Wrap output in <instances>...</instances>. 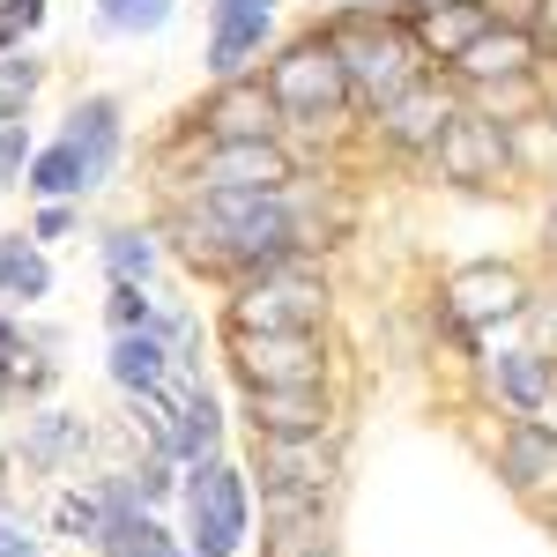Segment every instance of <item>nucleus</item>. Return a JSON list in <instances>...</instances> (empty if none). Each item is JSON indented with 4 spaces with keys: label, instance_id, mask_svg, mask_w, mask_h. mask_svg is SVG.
Listing matches in <instances>:
<instances>
[{
    "label": "nucleus",
    "instance_id": "1",
    "mask_svg": "<svg viewBox=\"0 0 557 557\" xmlns=\"http://www.w3.org/2000/svg\"><path fill=\"white\" fill-rule=\"evenodd\" d=\"M268 97H275V112H290V120H305V127L335 120V112L349 104V75H343V52H335V38L290 45V52L268 67Z\"/></svg>",
    "mask_w": 557,
    "mask_h": 557
},
{
    "label": "nucleus",
    "instance_id": "2",
    "mask_svg": "<svg viewBox=\"0 0 557 557\" xmlns=\"http://www.w3.org/2000/svg\"><path fill=\"white\" fill-rule=\"evenodd\" d=\"M335 52H343V75L357 97H401V89L417 83V38L409 30H394V23H364V15H349L343 30H335Z\"/></svg>",
    "mask_w": 557,
    "mask_h": 557
},
{
    "label": "nucleus",
    "instance_id": "3",
    "mask_svg": "<svg viewBox=\"0 0 557 557\" xmlns=\"http://www.w3.org/2000/svg\"><path fill=\"white\" fill-rule=\"evenodd\" d=\"M186 520H194V557H238L246 520H253V506H246V475L209 454V461L194 469V483H186Z\"/></svg>",
    "mask_w": 557,
    "mask_h": 557
},
{
    "label": "nucleus",
    "instance_id": "4",
    "mask_svg": "<svg viewBox=\"0 0 557 557\" xmlns=\"http://www.w3.org/2000/svg\"><path fill=\"white\" fill-rule=\"evenodd\" d=\"M320 312H327V290L298 275V268H260L253 283H246V298L231 305V327H260V335H312L320 327Z\"/></svg>",
    "mask_w": 557,
    "mask_h": 557
},
{
    "label": "nucleus",
    "instance_id": "5",
    "mask_svg": "<svg viewBox=\"0 0 557 557\" xmlns=\"http://www.w3.org/2000/svg\"><path fill=\"white\" fill-rule=\"evenodd\" d=\"M231 364L246 372V386H320L327 357L312 335H260V327H231Z\"/></svg>",
    "mask_w": 557,
    "mask_h": 557
},
{
    "label": "nucleus",
    "instance_id": "6",
    "mask_svg": "<svg viewBox=\"0 0 557 557\" xmlns=\"http://www.w3.org/2000/svg\"><path fill=\"white\" fill-rule=\"evenodd\" d=\"M260 483L275 506H320L335 483V454L320 438H260Z\"/></svg>",
    "mask_w": 557,
    "mask_h": 557
},
{
    "label": "nucleus",
    "instance_id": "7",
    "mask_svg": "<svg viewBox=\"0 0 557 557\" xmlns=\"http://www.w3.org/2000/svg\"><path fill=\"white\" fill-rule=\"evenodd\" d=\"M446 312H454L461 327H491V320H513V312H528V283H520V268L475 260V268H461V275L446 283Z\"/></svg>",
    "mask_w": 557,
    "mask_h": 557
},
{
    "label": "nucleus",
    "instance_id": "8",
    "mask_svg": "<svg viewBox=\"0 0 557 557\" xmlns=\"http://www.w3.org/2000/svg\"><path fill=\"white\" fill-rule=\"evenodd\" d=\"M283 178H290V157L253 134V141H215L209 164H201V186L209 194H283Z\"/></svg>",
    "mask_w": 557,
    "mask_h": 557
},
{
    "label": "nucleus",
    "instance_id": "9",
    "mask_svg": "<svg viewBox=\"0 0 557 557\" xmlns=\"http://www.w3.org/2000/svg\"><path fill=\"white\" fill-rule=\"evenodd\" d=\"M438 164H446V178H461V186H491V178L506 172V134H498V120L454 112L446 134H438Z\"/></svg>",
    "mask_w": 557,
    "mask_h": 557
},
{
    "label": "nucleus",
    "instance_id": "10",
    "mask_svg": "<svg viewBox=\"0 0 557 557\" xmlns=\"http://www.w3.org/2000/svg\"><path fill=\"white\" fill-rule=\"evenodd\" d=\"M260 438H320L327 431V394L320 386H246Z\"/></svg>",
    "mask_w": 557,
    "mask_h": 557
},
{
    "label": "nucleus",
    "instance_id": "11",
    "mask_svg": "<svg viewBox=\"0 0 557 557\" xmlns=\"http://www.w3.org/2000/svg\"><path fill=\"white\" fill-rule=\"evenodd\" d=\"M268 23H275V0H215V23H209V67L215 75H238L260 52Z\"/></svg>",
    "mask_w": 557,
    "mask_h": 557
},
{
    "label": "nucleus",
    "instance_id": "12",
    "mask_svg": "<svg viewBox=\"0 0 557 557\" xmlns=\"http://www.w3.org/2000/svg\"><path fill=\"white\" fill-rule=\"evenodd\" d=\"M446 97L417 75V83L401 89V97H386L380 104V127H386V141H401V149H438V134H446Z\"/></svg>",
    "mask_w": 557,
    "mask_h": 557
},
{
    "label": "nucleus",
    "instance_id": "13",
    "mask_svg": "<svg viewBox=\"0 0 557 557\" xmlns=\"http://www.w3.org/2000/svg\"><path fill=\"white\" fill-rule=\"evenodd\" d=\"M60 141H75L83 164H89V178L104 186L112 164H120V104H112V97H83V104L67 112V134H60Z\"/></svg>",
    "mask_w": 557,
    "mask_h": 557
},
{
    "label": "nucleus",
    "instance_id": "14",
    "mask_svg": "<svg viewBox=\"0 0 557 557\" xmlns=\"http://www.w3.org/2000/svg\"><path fill=\"white\" fill-rule=\"evenodd\" d=\"M498 469H506V483L513 491H557V431L550 424H520L513 438H506V454H498Z\"/></svg>",
    "mask_w": 557,
    "mask_h": 557
},
{
    "label": "nucleus",
    "instance_id": "15",
    "mask_svg": "<svg viewBox=\"0 0 557 557\" xmlns=\"http://www.w3.org/2000/svg\"><path fill=\"white\" fill-rule=\"evenodd\" d=\"M528 52H535V38L506 23V30H475L454 60H461V75H475V83H491V75H506V83H513L520 67H528Z\"/></svg>",
    "mask_w": 557,
    "mask_h": 557
},
{
    "label": "nucleus",
    "instance_id": "16",
    "mask_svg": "<svg viewBox=\"0 0 557 557\" xmlns=\"http://www.w3.org/2000/svg\"><path fill=\"white\" fill-rule=\"evenodd\" d=\"M268 127H275V97L253 89V83H231L209 104V134L215 141H253V134H268Z\"/></svg>",
    "mask_w": 557,
    "mask_h": 557
},
{
    "label": "nucleus",
    "instance_id": "17",
    "mask_svg": "<svg viewBox=\"0 0 557 557\" xmlns=\"http://www.w3.org/2000/svg\"><path fill=\"white\" fill-rule=\"evenodd\" d=\"M112 380L127 394H157L164 386V327H127L112 335Z\"/></svg>",
    "mask_w": 557,
    "mask_h": 557
},
{
    "label": "nucleus",
    "instance_id": "18",
    "mask_svg": "<svg viewBox=\"0 0 557 557\" xmlns=\"http://www.w3.org/2000/svg\"><path fill=\"white\" fill-rule=\"evenodd\" d=\"M491 380H498V394L513 401L520 417H535L550 401V357L543 349H498L491 357Z\"/></svg>",
    "mask_w": 557,
    "mask_h": 557
},
{
    "label": "nucleus",
    "instance_id": "19",
    "mask_svg": "<svg viewBox=\"0 0 557 557\" xmlns=\"http://www.w3.org/2000/svg\"><path fill=\"white\" fill-rule=\"evenodd\" d=\"M215 431H223V409H215L209 386H186L172 401V454H186V461H209L215 454Z\"/></svg>",
    "mask_w": 557,
    "mask_h": 557
},
{
    "label": "nucleus",
    "instance_id": "20",
    "mask_svg": "<svg viewBox=\"0 0 557 557\" xmlns=\"http://www.w3.org/2000/svg\"><path fill=\"white\" fill-rule=\"evenodd\" d=\"M89 186H97V178H89L75 141H52V149L30 157V194H45V201H67V194H89Z\"/></svg>",
    "mask_w": 557,
    "mask_h": 557
},
{
    "label": "nucleus",
    "instance_id": "21",
    "mask_svg": "<svg viewBox=\"0 0 557 557\" xmlns=\"http://www.w3.org/2000/svg\"><path fill=\"white\" fill-rule=\"evenodd\" d=\"M268 557H335L320 506H275V535H268Z\"/></svg>",
    "mask_w": 557,
    "mask_h": 557
},
{
    "label": "nucleus",
    "instance_id": "22",
    "mask_svg": "<svg viewBox=\"0 0 557 557\" xmlns=\"http://www.w3.org/2000/svg\"><path fill=\"white\" fill-rule=\"evenodd\" d=\"M52 290V268H45V253L38 246H23V238H8L0 246V298H45Z\"/></svg>",
    "mask_w": 557,
    "mask_h": 557
},
{
    "label": "nucleus",
    "instance_id": "23",
    "mask_svg": "<svg viewBox=\"0 0 557 557\" xmlns=\"http://www.w3.org/2000/svg\"><path fill=\"white\" fill-rule=\"evenodd\" d=\"M97 23L120 30V38H149L172 23V0H97Z\"/></svg>",
    "mask_w": 557,
    "mask_h": 557
},
{
    "label": "nucleus",
    "instance_id": "24",
    "mask_svg": "<svg viewBox=\"0 0 557 557\" xmlns=\"http://www.w3.org/2000/svg\"><path fill=\"white\" fill-rule=\"evenodd\" d=\"M483 15H491L483 0H438V8H431V45L461 52V45H469L475 30H483Z\"/></svg>",
    "mask_w": 557,
    "mask_h": 557
},
{
    "label": "nucleus",
    "instance_id": "25",
    "mask_svg": "<svg viewBox=\"0 0 557 557\" xmlns=\"http://www.w3.org/2000/svg\"><path fill=\"white\" fill-rule=\"evenodd\" d=\"M52 520H60V535L97 543V535H104V498H97V491H67V498L52 506Z\"/></svg>",
    "mask_w": 557,
    "mask_h": 557
},
{
    "label": "nucleus",
    "instance_id": "26",
    "mask_svg": "<svg viewBox=\"0 0 557 557\" xmlns=\"http://www.w3.org/2000/svg\"><path fill=\"white\" fill-rule=\"evenodd\" d=\"M67 446H83V417H38V431H30V446H23V454H30L38 469H52Z\"/></svg>",
    "mask_w": 557,
    "mask_h": 557
},
{
    "label": "nucleus",
    "instance_id": "27",
    "mask_svg": "<svg viewBox=\"0 0 557 557\" xmlns=\"http://www.w3.org/2000/svg\"><path fill=\"white\" fill-rule=\"evenodd\" d=\"M104 260H112V275H120V283H141V275H149V260H157V246H149L141 231H112V238H104Z\"/></svg>",
    "mask_w": 557,
    "mask_h": 557
},
{
    "label": "nucleus",
    "instance_id": "28",
    "mask_svg": "<svg viewBox=\"0 0 557 557\" xmlns=\"http://www.w3.org/2000/svg\"><path fill=\"white\" fill-rule=\"evenodd\" d=\"M30 89H38V67H30V60H8V67H0V120H23Z\"/></svg>",
    "mask_w": 557,
    "mask_h": 557
},
{
    "label": "nucleus",
    "instance_id": "29",
    "mask_svg": "<svg viewBox=\"0 0 557 557\" xmlns=\"http://www.w3.org/2000/svg\"><path fill=\"white\" fill-rule=\"evenodd\" d=\"M38 23H45V0H0V52L15 38H30Z\"/></svg>",
    "mask_w": 557,
    "mask_h": 557
},
{
    "label": "nucleus",
    "instance_id": "30",
    "mask_svg": "<svg viewBox=\"0 0 557 557\" xmlns=\"http://www.w3.org/2000/svg\"><path fill=\"white\" fill-rule=\"evenodd\" d=\"M127 327H157V320H149V298H141V283H120V290H112V335H127Z\"/></svg>",
    "mask_w": 557,
    "mask_h": 557
},
{
    "label": "nucleus",
    "instance_id": "31",
    "mask_svg": "<svg viewBox=\"0 0 557 557\" xmlns=\"http://www.w3.org/2000/svg\"><path fill=\"white\" fill-rule=\"evenodd\" d=\"M0 557H38V535H30L23 520H8V513H0Z\"/></svg>",
    "mask_w": 557,
    "mask_h": 557
},
{
    "label": "nucleus",
    "instance_id": "32",
    "mask_svg": "<svg viewBox=\"0 0 557 557\" xmlns=\"http://www.w3.org/2000/svg\"><path fill=\"white\" fill-rule=\"evenodd\" d=\"M23 172V120H0V178Z\"/></svg>",
    "mask_w": 557,
    "mask_h": 557
},
{
    "label": "nucleus",
    "instance_id": "33",
    "mask_svg": "<svg viewBox=\"0 0 557 557\" xmlns=\"http://www.w3.org/2000/svg\"><path fill=\"white\" fill-rule=\"evenodd\" d=\"M535 45L557 52V0H535Z\"/></svg>",
    "mask_w": 557,
    "mask_h": 557
},
{
    "label": "nucleus",
    "instance_id": "34",
    "mask_svg": "<svg viewBox=\"0 0 557 557\" xmlns=\"http://www.w3.org/2000/svg\"><path fill=\"white\" fill-rule=\"evenodd\" d=\"M15 357H23V327L0 320V372H15Z\"/></svg>",
    "mask_w": 557,
    "mask_h": 557
},
{
    "label": "nucleus",
    "instance_id": "35",
    "mask_svg": "<svg viewBox=\"0 0 557 557\" xmlns=\"http://www.w3.org/2000/svg\"><path fill=\"white\" fill-rule=\"evenodd\" d=\"M67 223H75V215H67V209H60V201H52V209L38 215V238H60V231H67Z\"/></svg>",
    "mask_w": 557,
    "mask_h": 557
},
{
    "label": "nucleus",
    "instance_id": "36",
    "mask_svg": "<svg viewBox=\"0 0 557 557\" xmlns=\"http://www.w3.org/2000/svg\"><path fill=\"white\" fill-rule=\"evenodd\" d=\"M535 320H543V357H557V305H543Z\"/></svg>",
    "mask_w": 557,
    "mask_h": 557
},
{
    "label": "nucleus",
    "instance_id": "37",
    "mask_svg": "<svg viewBox=\"0 0 557 557\" xmlns=\"http://www.w3.org/2000/svg\"><path fill=\"white\" fill-rule=\"evenodd\" d=\"M550 253H557V209H550Z\"/></svg>",
    "mask_w": 557,
    "mask_h": 557
}]
</instances>
